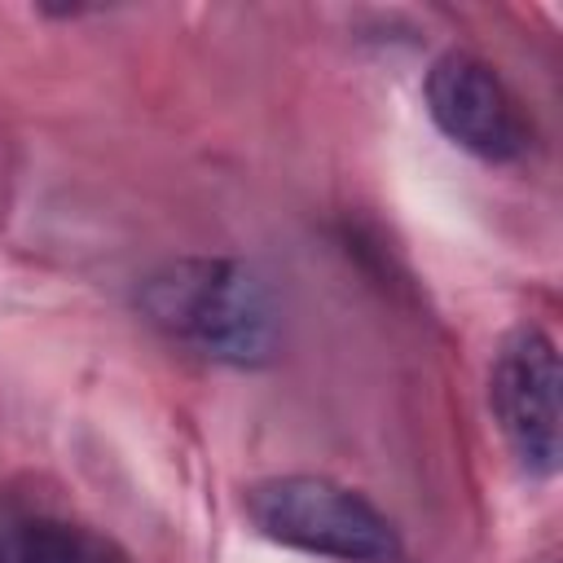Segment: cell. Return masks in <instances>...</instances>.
Listing matches in <instances>:
<instances>
[{"label": "cell", "mask_w": 563, "mask_h": 563, "mask_svg": "<svg viewBox=\"0 0 563 563\" xmlns=\"http://www.w3.org/2000/svg\"><path fill=\"white\" fill-rule=\"evenodd\" d=\"M136 303L154 330L207 361L251 369L277 356L273 290L238 260H172L141 282Z\"/></svg>", "instance_id": "6da1fadb"}, {"label": "cell", "mask_w": 563, "mask_h": 563, "mask_svg": "<svg viewBox=\"0 0 563 563\" xmlns=\"http://www.w3.org/2000/svg\"><path fill=\"white\" fill-rule=\"evenodd\" d=\"M260 537L334 563H405L391 519L325 475H277L246 493Z\"/></svg>", "instance_id": "7a4b0ae2"}, {"label": "cell", "mask_w": 563, "mask_h": 563, "mask_svg": "<svg viewBox=\"0 0 563 563\" xmlns=\"http://www.w3.org/2000/svg\"><path fill=\"white\" fill-rule=\"evenodd\" d=\"M559 352L541 330H515L488 378V400L506 444L528 475H554L563 457V409H559Z\"/></svg>", "instance_id": "3957f363"}, {"label": "cell", "mask_w": 563, "mask_h": 563, "mask_svg": "<svg viewBox=\"0 0 563 563\" xmlns=\"http://www.w3.org/2000/svg\"><path fill=\"white\" fill-rule=\"evenodd\" d=\"M427 110L435 128L484 163H515L528 150V128L506 84L471 53H444L427 75Z\"/></svg>", "instance_id": "277c9868"}, {"label": "cell", "mask_w": 563, "mask_h": 563, "mask_svg": "<svg viewBox=\"0 0 563 563\" xmlns=\"http://www.w3.org/2000/svg\"><path fill=\"white\" fill-rule=\"evenodd\" d=\"M0 563H128L92 523L0 497Z\"/></svg>", "instance_id": "5b68a950"}]
</instances>
